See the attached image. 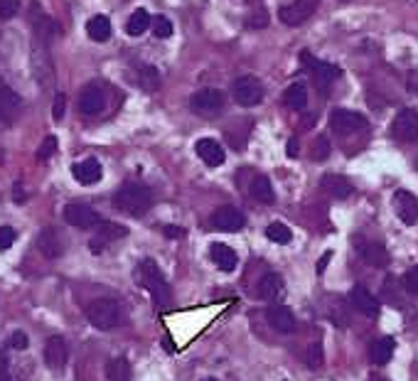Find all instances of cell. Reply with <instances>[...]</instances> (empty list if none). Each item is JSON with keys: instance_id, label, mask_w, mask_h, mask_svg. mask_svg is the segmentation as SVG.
I'll return each mask as SVG.
<instances>
[{"instance_id": "obj_50", "label": "cell", "mask_w": 418, "mask_h": 381, "mask_svg": "<svg viewBox=\"0 0 418 381\" xmlns=\"http://www.w3.org/2000/svg\"><path fill=\"white\" fill-rule=\"evenodd\" d=\"M163 232H165L167 239H180V237H185V229H180V227H165Z\"/></svg>"}, {"instance_id": "obj_46", "label": "cell", "mask_w": 418, "mask_h": 381, "mask_svg": "<svg viewBox=\"0 0 418 381\" xmlns=\"http://www.w3.org/2000/svg\"><path fill=\"white\" fill-rule=\"evenodd\" d=\"M0 381H10V364H8V354H3V349H0Z\"/></svg>"}, {"instance_id": "obj_39", "label": "cell", "mask_w": 418, "mask_h": 381, "mask_svg": "<svg viewBox=\"0 0 418 381\" xmlns=\"http://www.w3.org/2000/svg\"><path fill=\"white\" fill-rule=\"evenodd\" d=\"M15 242H18V232L13 227H0V251L10 249Z\"/></svg>"}, {"instance_id": "obj_2", "label": "cell", "mask_w": 418, "mask_h": 381, "mask_svg": "<svg viewBox=\"0 0 418 381\" xmlns=\"http://www.w3.org/2000/svg\"><path fill=\"white\" fill-rule=\"evenodd\" d=\"M113 204H116V209H121L123 214H128V217H143V214L153 207V192L146 185L128 182L116 192Z\"/></svg>"}, {"instance_id": "obj_41", "label": "cell", "mask_w": 418, "mask_h": 381, "mask_svg": "<svg viewBox=\"0 0 418 381\" xmlns=\"http://www.w3.org/2000/svg\"><path fill=\"white\" fill-rule=\"evenodd\" d=\"M305 362H308V367H310V369L322 367V347H320V344H312V347L308 349Z\"/></svg>"}, {"instance_id": "obj_18", "label": "cell", "mask_w": 418, "mask_h": 381, "mask_svg": "<svg viewBox=\"0 0 418 381\" xmlns=\"http://www.w3.org/2000/svg\"><path fill=\"white\" fill-rule=\"evenodd\" d=\"M355 246H357V251H360L365 263L374 266V268H384V266H389V251H386L384 244L365 242V239H360V242H355Z\"/></svg>"}, {"instance_id": "obj_12", "label": "cell", "mask_w": 418, "mask_h": 381, "mask_svg": "<svg viewBox=\"0 0 418 381\" xmlns=\"http://www.w3.org/2000/svg\"><path fill=\"white\" fill-rule=\"evenodd\" d=\"M128 234L126 227H121V224L116 222H101L96 227V234L91 237V242H89V249H91L94 254H101L103 249L108 246V244L118 242V239H123Z\"/></svg>"}, {"instance_id": "obj_32", "label": "cell", "mask_w": 418, "mask_h": 381, "mask_svg": "<svg viewBox=\"0 0 418 381\" xmlns=\"http://www.w3.org/2000/svg\"><path fill=\"white\" fill-rule=\"evenodd\" d=\"M153 25V20H151V15H148V10H136V13L128 18V23H126V32L131 35V37H141L143 32H146L148 27Z\"/></svg>"}, {"instance_id": "obj_34", "label": "cell", "mask_w": 418, "mask_h": 381, "mask_svg": "<svg viewBox=\"0 0 418 381\" xmlns=\"http://www.w3.org/2000/svg\"><path fill=\"white\" fill-rule=\"evenodd\" d=\"M138 84H141L143 89H148V92H156V89L160 87V74H158V69L151 67V64H141V67H138Z\"/></svg>"}, {"instance_id": "obj_48", "label": "cell", "mask_w": 418, "mask_h": 381, "mask_svg": "<svg viewBox=\"0 0 418 381\" xmlns=\"http://www.w3.org/2000/svg\"><path fill=\"white\" fill-rule=\"evenodd\" d=\"M286 153H288V158H298V153H300V143H298V138H291V140H288Z\"/></svg>"}, {"instance_id": "obj_28", "label": "cell", "mask_w": 418, "mask_h": 381, "mask_svg": "<svg viewBox=\"0 0 418 381\" xmlns=\"http://www.w3.org/2000/svg\"><path fill=\"white\" fill-rule=\"evenodd\" d=\"M283 293V278L278 273H266L258 283V298L261 300H273Z\"/></svg>"}, {"instance_id": "obj_15", "label": "cell", "mask_w": 418, "mask_h": 381, "mask_svg": "<svg viewBox=\"0 0 418 381\" xmlns=\"http://www.w3.org/2000/svg\"><path fill=\"white\" fill-rule=\"evenodd\" d=\"M394 209H396V217H399L406 227H414L418 222V199H416V194L409 192V189H396Z\"/></svg>"}, {"instance_id": "obj_43", "label": "cell", "mask_w": 418, "mask_h": 381, "mask_svg": "<svg viewBox=\"0 0 418 381\" xmlns=\"http://www.w3.org/2000/svg\"><path fill=\"white\" fill-rule=\"evenodd\" d=\"M404 288L409 290L411 295H418V266H414V268L406 270V275H404Z\"/></svg>"}, {"instance_id": "obj_20", "label": "cell", "mask_w": 418, "mask_h": 381, "mask_svg": "<svg viewBox=\"0 0 418 381\" xmlns=\"http://www.w3.org/2000/svg\"><path fill=\"white\" fill-rule=\"evenodd\" d=\"M195 153L200 155V160L209 168H219V165H224V160H227V153H224V148L219 145V140L214 138H200L195 143Z\"/></svg>"}, {"instance_id": "obj_16", "label": "cell", "mask_w": 418, "mask_h": 381, "mask_svg": "<svg viewBox=\"0 0 418 381\" xmlns=\"http://www.w3.org/2000/svg\"><path fill=\"white\" fill-rule=\"evenodd\" d=\"M303 62L308 64V69L312 72V77H315V82L320 84L322 89H327L332 82H335L337 77L342 74V69L337 67V64H330V62H320V59H312L310 54H303Z\"/></svg>"}, {"instance_id": "obj_37", "label": "cell", "mask_w": 418, "mask_h": 381, "mask_svg": "<svg viewBox=\"0 0 418 381\" xmlns=\"http://www.w3.org/2000/svg\"><path fill=\"white\" fill-rule=\"evenodd\" d=\"M266 25H268V13L263 8H256L246 18V27L248 30H261V27H266Z\"/></svg>"}, {"instance_id": "obj_21", "label": "cell", "mask_w": 418, "mask_h": 381, "mask_svg": "<svg viewBox=\"0 0 418 381\" xmlns=\"http://www.w3.org/2000/svg\"><path fill=\"white\" fill-rule=\"evenodd\" d=\"M350 303L355 305V310H360L365 318H376L379 315V300L376 295H372L365 285H355L350 290Z\"/></svg>"}, {"instance_id": "obj_14", "label": "cell", "mask_w": 418, "mask_h": 381, "mask_svg": "<svg viewBox=\"0 0 418 381\" xmlns=\"http://www.w3.org/2000/svg\"><path fill=\"white\" fill-rule=\"evenodd\" d=\"M243 224H246V217L232 204H224L212 214V227L219 232H239V229H243Z\"/></svg>"}, {"instance_id": "obj_9", "label": "cell", "mask_w": 418, "mask_h": 381, "mask_svg": "<svg viewBox=\"0 0 418 381\" xmlns=\"http://www.w3.org/2000/svg\"><path fill=\"white\" fill-rule=\"evenodd\" d=\"M64 222L72 224V227H77V229H94L101 224V217H99L96 209H91L89 204L72 202L64 207Z\"/></svg>"}, {"instance_id": "obj_47", "label": "cell", "mask_w": 418, "mask_h": 381, "mask_svg": "<svg viewBox=\"0 0 418 381\" xmlns=\"http://www.w3.org/2000/svg\"><path fill=\"white\" fill-rule=\"evenodd\" d=\"M64 104H67L64 94H57V99H54V118H57V121L64 116Z\"/></svg>"}, {"instance_id": "obj_44", "label": "cell", "mask_w": 418, "mask_h": 381, "mask_svg": "<svg viewBox=\"0 0 418 381\" xmlns=\"http://www.w3.org/2000/svg\"><path fill=\"white\" fill-rule=\"evenodd\" d=\"M327 155H330V140L325 138V135H320L315 143V148H312V158L315 160H327Z\"/></svg>"}, {"instance_id": "obj_8", "label": "cell", "mask_w": 418, "mask_h": 381, "mask_svg": "<svg viewBox=\"0 0 418 381\" xmlns=\"http://www.w3.org/2000/svg\"><path fill=\"white\" fill-rule=\"evenodd\" d=\"M330 128L337 135H352L357 130L367 128V118L357 111H350V108H335L330 113Z\"/></svg>"}, {"instance_id": "obj_5", "label": "cell", "mask_w": 418, "mask_h": 381, "mask_svg": "<svg viewBox=\"0 0 418 381\" xmlns=\"http://www.w3.org/2000/svg\"><path fill=\"white\" fill-rule=\"evenodd\" d=\"M391 135L399 143H416L418 140V111L416 108H401L391 121Z\"/></svg>"}, {"instance_id": "obj_13", "label": "cell", "mask_w": 418, "mask_h": 381, "mask_svg": "<svg viewBox=\"0 0 418 381\" xmlns=\"http://www.w3.org/2000/svg\"><path fill=\"white\" fill-rule=\"evenodd\" d=\"M30 23H32V30H34V37L39 39V42L47 44L49 39L57 35V25L52 23V18H49L47 13L42 10V5L39 3H32L30 5Z\"/></svg>"}, {"instance_id": "obj_3", "label": "cell", "mask_w": 418, "mask_h": 381, "mask_svg": "<svg viewBox=\"0 0 418 381\" xmlns=\"http://www.w3.org/2000/svg\"><path fill=\"white\" fill-rule=\"evenodd\" d=\"M87 320L96 330H113L121 323V308L116 300L111 298H99L87 308Z\"/></svg>"}, {"instance_id": "obj_52", "label": "cell", "mask_w": 418, "mask_h": 381, "mask_svg": "<svg viewBox=\"0 0 418 381\" xmlns=\"http://www.w3.org/2000/svg\"><path fill=\"white\" fill-rule=\"evenodd\" d=\"M372 381H386V379H381V377H376V379H372Z\"/></svg>"}, {"instance_id": "obj_4", "label": "cell", "mask_w": 418, "mask_h": 381, "mask_svg": "<svg viewBox=\"0 0 418 381\" xmlns=\"http://www.w3.org/2000/svg\"><path fill=\"white\" fill-rule=\"evenodd\" d=\"M234 99H236L239 106H258L263 101V84L256 77L246 74V77H239L234 82Z\"/></svg>"}, {"instance_id": "obj_29", "label": "cell", "mask_w": 418, "mask_h": 381, "mask_svg": "<svg viewBox=\"0 0 418 381\" xmlns=\"http://www.w3.org/2000/svg\"><path fill=\"white\" fill-rule=\"evenodd\" d=\"M108 381H131V362L126 357H113L106 364Z\"/></svg>"}, {"instance_id": "obj_51", "label": "cell", "mask_w": 418, "mask_h": 381, "mask_svg": "<svg viewBox=\"0 0 418 381\" xmlns=\"http://www.w3.org/2000/svg\"><path fill=\"white\" fill-rule=\"evenodd\" d=\"M411 92H416V94H418V74H416L414 79H411Z\"/></svg>"}, {"instance_id": "obj_10", "label": "cell", "mask_w": 418, "mask_h": 381, "mask_svg": "<svg viewBox=\"0 0 418 381\" xmlns=\"http://www.w3.org/2000/svg\"><path fill=\"white\" fill-rule=\"evenodd\" d=\"M190 108L200 116H214L224 108V94L219 89H202L190 99Z\"/></svg>"}, {"instance_id": "obj_38", "label": "cell", "mask_w": 418, "mask_h": 381, "mask_svg": "<svg viewBox=\"0 0 418 381\" xmlns=\"http://www.w3.org/2000/svg\"><path fill=\"white\" fill-rule=\"evenodd\" d=\"M381 293H384V298H386V303L389 305H401V298H399V288L394 290V278H386L384 280V290H381Z\"/></svg>"}, {"instance_id": "obj_23", "label": "cell", "mask_w": 418, "mask_h": 381, "mask_svg": "<svg viewBox=\"0 0 418 381\" xmlns=\"http://www.w3.org/2000/svg\"><path fill=\"white\" fill-rule=\"evenodd\" d=\"M72 173H74V177H77V182L96 185L99 180H101L103 170H101V163H99L96 158H87V160H82V163L74 165Z\"/></svg>"}, {"instance_id": "obj_40", "label": "cell", "mask_w": 418, "mask_h": 381, "mask_svg": "<svg viewBox=\"0 0 418 381\" xmlns=\"http://www.w3.org/2000/svg\"><path fill=\"white\" fill-rule=\"evenodd\" d=\"M54 153H57V138H54V135H47V138H44V143H42V148L37 150V158L47 160V158H52Z\"/></svg>"}, {"instance_id": "obj_17", "label": "cell", "mask_w": 418, "mask_h": 381, "mask_svg": "<svg viewBox=\"0 0 418 381\" xmlns=\"http://www.w3.org/2000/svg\"><path fill=\"white\" fill-rule=\"evenodd\" d=\"M106 106V96H103V89L99 84H89L82 94H79V111L84 116H96V113L103 111Z\"/></svg>"}, {"instance_id": "obj_19", "label": "cell", "mask_w": 418, "mask_h": 381, "mask_svg": "<svg viewBox=\"0 0 418 381\" xmlns=\"http://www.w3.org/2000/svg\"><path fill=\"white\" fill-rule=\"evenodd\" d=\"M266 320L276 332H281V335L296 332V315H293L286 305H271V308L266 310Z\"/></svg>"}, {"instance_id": "obj_56", "label": "cell", "mask_w": 418, "mask_h": 381, "mask_svg": "<svg viewBox=\"0 0 418 381\" xmlns=\"http://www.w3.org/2000/svg\"><path fill=\"white\" fill-rule=\"evenodd\" d=\"M0 126H3V121H0Z\"/></svg>"}, {"instance_id": "obj_22", "label": "cell", "mask_w": 418, "mask_h": 381, "mask_svg": "<svg viewBox=\"0 0 418 381\" xmlns=\"http://www.w3.org/2000/svg\"><path fill=\"white\" fill-rule=\"evenodd\" d=\"M67 357H69V349H67V344H64L62 337L47 339V344H44V364H47L49 369H54V372L64 369Z\"/></svg>"}, {"instance_id": "obj_26", "label": "cell", "mask_w": 418, "mask_h": 381, "mask_svg": "<svg viewBox=\"0 0 418 381\" xmlns=\"http://www.w3.org/2000/svg\"><path fill=\"white\" fill-rule=\"evenodd\" d=\"M248 192H251V197L256 199V202H261V204H273V199H276L273 185H271V180H268L266 175H258V177H253Z\"/></svg>"}, {"instance_id": "obj_25", "label": "cell", "mask_w": 418, "mask_h": 381, "mask_svg": "<svg viewBox=\"0 0 418 381\" xmlns=\"http://www.w3.org/2000/svg\"><path fill=\"white\" fill-rule=\"evenodd\" d=\"M322 189H325L327 194H330V197H335V199H345V197H350L352 194V185L347 182L345 177H340V175H325V177H322Z\"/></svg>"}, {"instance_id": "obj_1", "label": "cell", "mask_w": 418, "mask_h": 381, "mask_svg": "<svg viewBox=\"0 0 418 381\" xmlns=\"http://www.w3.org/2000/svg\"><path fill=\"white\" fill-rule=\"evenodd\" d=\"M136 280L138 285L148 290L156 300V305H167L170 303V285H167L163 270L158 268V263L153 258H143L141 263L136 266Z\"/></svg>"}, {"instance_id": "obj_27", "label": "cell", "mask_w": 418, "mask_h": 381, "mask_svg": "<svg viewBox=\"0 0 418 381\" xmlns=\"http://www.w3.org/2000/svg\"><path fill=\"white\" fill-rule=\"evenodd\" d=\"M87 35L94 39V42H106L111 37V20L106 15H94L87 23Z\"/></svg>"}, {"instance_id": "obj_35", "label": "cell", "mask_w": 418, "mask_h": 381, "mask_svg": "<svg viewBox=\"0 0 418 381\" xmlns=\"http://www.w3.org/2000/svg\"><path fill=\"white\" fill-rule=\"evenodd\" d=\"M266 237H268V242H273V244H291L293 232L286 227V224L273 222V224H268V227H266Z\"/></svg>"}, {"instance_id": "obj_45", "label": "cell", "mask_w": 418, "mask_h": 381, "mask_svg": "<svg viewBox=\"0 0 418 381\" xmlns=\"http://www.w3.org/2000/svg\"><path fill=\"white\" fill-rule=\"evenodd\" d=\"M10 347H13V349H25V347H27V335H25V332H13V337H10Z\"/></svg>"}, {"instance_id": "obj_53", "label": "cell", "mask_w": 418, "mask_h": 381, "mask_svg": "<svg viewBox=\"0 0 418 381\" xmlns=\"http://www.w3.org/2000/svg\"><path fill=\"white\" fill-rule=\"evenodd\" d=\"M202 381H217V379H202Z\"/></svg>"}, {"instance_id": "obj_31", "label": "cell", "mask_w": 418, "mask_h": 381, "mask_svg": "<svg viewBox=\"0 0 418 381\" xmlns=\"http://www.w3.org/2000/svg\"><path fill=\"white\" fill-rule=\"evenodd\" d=\"M286 106L293 108V111H303L308 106V89L300 82L291 84L286 89Z\"/></svg>"}, {"instance_id": "obj_36", "label": "cell", "mask_w": 418, "mask_h": 381, "mask_svg": "<svg viewBox=\"0 0 418 381\" xmlns=\"http://www.w3.org/2000/svg\"><path fill=\"white\" fill-rule=\"evenodd\" d=\"M153 35H156L158 39H167L172 35V23L167 18H163V15H158V18L153 20Z\"/></svg>"}, {"instance_id": "obj_54", "label": "cell", "mask_w": 418, "mask_h": 381, "mask_svg": "<svg viewBox=\"0 0 418 381\" xmlns=\"http://www.w3.org/2000/svg\"><path fill=\"white\" fill-rule=\"evenodd\" d=\"M342 3H350V0H342Z\"/></svg>"}, {"instance_id": "obj_24", "label": "cell", "mask_w": 418, "mask_h": 381, "mask_svg": "<svg viewBox=\"0 0 418 381\" xmlns=\"http://www.w3.org/2000/svg\"><path fill=\"white\" fill-rule=\"evenodd\" d=\"M209 256H212L214 266H217L219 270H234L236 268V254H234V249H229L227 244H219L214 242L212 246H209Z\"/></svg>"}, {"instance_id": "obj_30", "label": "cell", "mask_w": 418, "mask_h": 381, "mask_svg": "<svg viewBox=\"0 0 418 381\" xmlns=\"http://www.w3.org/2000/svg\"><path fill=\"white\" fill-rule=\"evenodd\" d=\"M396 349V339L394 337H381L372 344V362L374 364H386L391 359Z\"/></svg>"}, {"instance_id": "obj_7", "label": "cell", "mask_w": 418, "mask_h": 381, "mask_svg": "<svg viewBox=\"0 0 418 381\" xmlns=\"http://www.w3.org/2000/svg\"><path fill=\"white\" fill-rule=\"evenodd\" d=\"M30 62H32V77L37 79V84L42 89H49V84H52L54 79V72H52V59H49L47 49H44V42H34L32 52H30Z\"/></svg>"}, {"instance_id": "obj_49", "label": "cell", "mask_w": 418, "mask_h": 381, "mask_svg": "<svg viewBox=\"0 0 418 381\" xmlns=\"http://www.w3.org/2000/svg\"><path fill=\"white\" fill-rule=\"evenodd\" d=\"M330 258H332V251H325L322 254V258H320V263L315 266V270H317V275H322L325 273V268H327V263H330Z\"/></svg>"}, {"instance_id": "obj_6", "label": "cell", "mask_w": 418, "mask_h": 381, "mask_svg": "<svg viewBox=\"0 0 418 381\" xmlns=\"http://www.w3.org/2000/svg\"><path fill=\"white\" fill-rule=\"evenodd\" d=\"M317 5H320V0H293V3H288L286 8H281L278 20H281L283 25L298 27V25H303L305 20H310L312 15H315Z\"/></svg>"}, {"instance_id": "obj_42", "label": "cell", "mask_w": 418, "mask_h": 381, "mask_svg": "<svg viewBox=\"0 0 418 381\" xmlns=\"http://www.w3.org/2000/svg\"><path fill=\"white\" fill-rule=\"evenodd\" d=\"M20 0H0V20H10L13 15H18Z\"/></svg>"}, {"instance_id": "obj_33", "label": "cell", "mask_w": 418, "mask_h": 381, "mask_svg": "<svg viewBox=\"0 0 418 381\" xmlns=\"http://www.w3.org/2000/svg\"><path fill=\"white\" fill-rule=\"evenodd\" d=\"M39 249L47 258H57L62 256V242H59V234L54 229H44L42 237H39Z\"/></svg>"}, {"instance_id": "obj_11", "label": "cell", "mask_w": 418, "mask_h": 381, "mask_svg": "<svg viewBox=\"0 0 418 381\" xmlns=\"http://www.w3.org/2000/svg\"><path fill=\"white\" fill-rule=\"evenodd\" d=\"M20 111H23V99H20V94L13 92V89L0 79V121H3V126H10V123L18 121Z\"/></svg>"}, {"instance_id": "obj_55", "label": "cell", "mask_w": 418, "mask_h": 381, "mask_svg": "<svg viewBox=\"0 0 418 381\" xmlns=\"http://www.w3.org/2000/svg\"><path fill=\"white\" fill-rule=\"evenodd\" d=\"M416 168H418V160H416Z\"/></svg>"}]
</instances>
